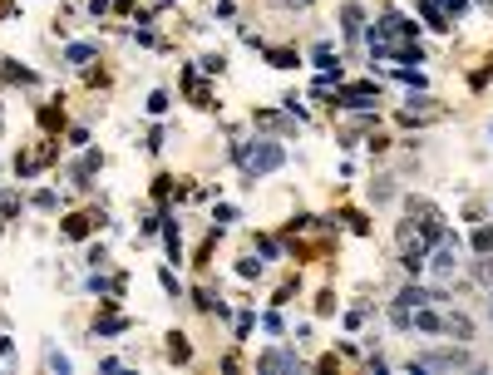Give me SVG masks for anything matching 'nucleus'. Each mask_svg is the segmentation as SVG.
I'll use <instances>...</instances> for the list:
<instances>
[{
    "label": "nucleus",
    "instance_id": "nucleus-3",
    "mask_svg": "<svg viewBox=\"0 0 493 375\" xmlns=\"http://www.w3.org/2000/svg\"><path fill=\"white\" fill-rule=\"evenodd\" d=\"M429 267H434V277H439V281L454 277V267H459V242H454L449 232L434 242V252H429Z\"/></svg>",
    "mask_w": 493,
    "mask_h": 375
},
{
    "label": "nucleus",
    "instance_id": "nucleus-5",
    "mask_svg": "<svg viewBox=\"0 0 493 375\" xmlns=\"http://www.w3.org/2000/svg\"><path fill=\"white\" fill-rule=\"evenodd\" d=\"M257 366H262V371H296V356H287V351H267Z\"/></svg>",
    "mask_w": 493,
    "mask_h": 375
},
{
    "label": "nucleus",
    "instance_id": "nucleus-1",
    "mask_svg": "<svg viewBox=\"0 0 493 375\" xmlns=\"http://www.w3.org/2000/svg\"><path fill=\"white\" fill-rule=\"evenodd\" d=\"M237 158H242V168H247L252 178H257V173H272V168H282V163H287V153H282L277 143H267V138H262V143L237 148Z\"/></svg>",
    "mask_w": 493,
    "mask_h": 375
},
{
    "label": "nucleus",
    "instance_id": "nucleus-7",
    "mask_svg": "<svg viewBox=\"0 0 493 375\" xmlns=\"http://www.w3.org/2000/svg\"><path fill=\"white\" fill-rule=\"evenodd\" d=\"M345 104H355V109H370V104H375V89H370V85H355V89H345Z\"/></svg>",
    "mask_w": 493,
    "mask_h": 375
},
{
    "label": "nucleus",
    "instance_id": "nucleus-2",
    "mask_svg": "<svg viewBox=\"0 0 493 375\" xmlns=\"http://www.w3.org/2000/svg\"><path fill=\"white\" fill-rule=\"evenodd\" d=\"M474 356L469 351H429V356H414L409 371H469Z\"/></svg>",
    "mask_w": 493,
    "mask_h": 375
},
{
    "label": "nucleus",
    "instance_id": "nucleus-6",
    "mask_svg": "<svg viewBox=\"0 0 493 375\" xmlns=\"http://www.w3.org/2000/svg\"><path fill=\"white\" fill-rule=\"evenodd\" d=\"M419 10H424V20H429V25H449V10H444V0H419Z\"/></svg>",
    "mask_w": 493,
    "mask_h": 375
},
{
    "label": "nucleus",
    "instance_id": "nucleus-11",
    "mask_svg": "<svg viewBox=\"0 0 493 375\" xmlns=\"http://www.w3.org/2000/svg\"><path fill=\"white\" fill-rule=\"evenodd\" d=\"M489 311H493V296H489Z\"/></svg>",
    "mask_w": 493,
    "mask_h": 375
},
{
    "label": "nucleus",
    "instance_id": "nucleus-9",
    "mask_svg": "<svg viewBox=\"0 0 493 375\" xmlns=\"http://www.w3.org/2000/svg\"><path fill=\"white\" fill-rule=\"evenodd\" d=\"M345 35H350V40L360 35V10H355V5H345Z\"/></svg>",
    "mask_w": 493,
    "mask_h": 375
},
{
    "label": "nucleus",
    "instance_id": "nucleus-4",
    "mask_svg": "<svg viewBox=\"0 0 493 375\" xmlns=\"http://www.w3.org/2000/svg\"><path fill=\"white\" fill-rule=\"evenodd\" d=\"M434 301V291H424V286H404L399 291V306H409V311H419V306H429Z\"/></svg>",
    "mask_w": 493,
    "mask_h": 375
},
{
    "label": "nucleus",
    "instance_id": "nucleus-8",
    "mask_svg": "<svg viewBox=\"0 0 493 375\" xmlns=\"http://www.w3.org/2000/svg\"><path fill=\"white\" fill-rule=\"evenodd\" d=\"M444 331H449V336H459V341H464V336H469V331H474V326H469V316H459V311H454V316H444Z\"/></svg>",
    "mask_w": 493,
    "mask_h": 375
},
{
    "label": "nucleus",
    "instance_id": "nucleus-10",
    "mask_svg": "<svg viewBox=\"0 0 493 375\" xmlns=\"http://www.w3.org/2000/svg\"><path fill=\"white\" fill-rule=\"evenodd\" d=\"M444 10H449V20H459V15L469 10V0H444Z\"/></svg>",
    "mask_w": 493,
    "mask_h": 375
},
{
    "label": "nucleus",
    "instance_id": "nucleus-12",
    "mask_svg": "<svg viewBox=\"0 0 493 375\" xmlns=\"http://www.w3.org/2000/svg\"><path fill=\"white\" fill-rule=\"evenodd\" d=\"M296 5H306V0H296Z\"/></svg>",
    "mask_w": 493,
    "mask_h": 375
}]
</instances>
